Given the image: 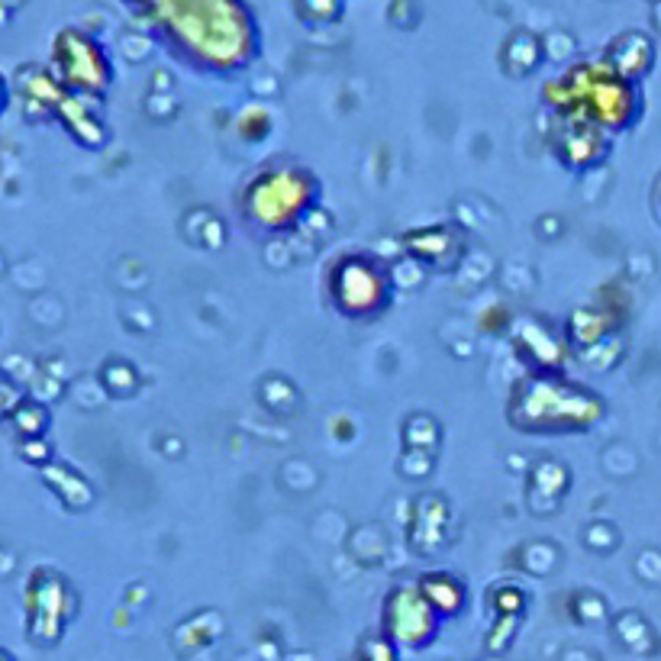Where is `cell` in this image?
Here are the masks:
<instances>
[{
  "instance_id": "6da1fadb",
  "label": "cell",
  "mask_w": 661,
  "mask_h": 661,
  "mask_svg": "<svg viewBox=\"0 0 661 661\" xmlns=\"http://www.w3.org/2000/svg\"><path fill=\"white\" fill-rule=\"evenodd\" d=\"M13 426L20 429L23 439H39L42 426H46V413H42V407L20 404L17 410H13Z\"/></svg>"
}]
</instances>
